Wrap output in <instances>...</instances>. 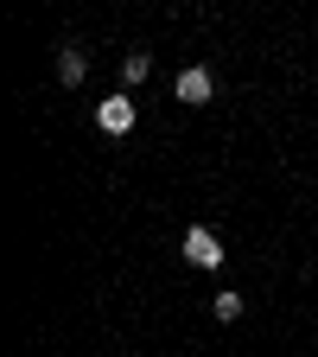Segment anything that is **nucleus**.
Segmentation results:
<instances>
[{"label":"nucleus","mask_w":318,"mask_h":357,"mask_svg":"<svg viewBox=\"0 0 318 357\" xmlns=\"http://www.w3.org/2000/svg\"><path fill=\"white\" fill-rule=\"evenodd\" d=\"M185 261H191V268H216V261H223V243L204 230V223H191V230H185Z\"/></svg>","instance_id":"nucleus-1"},{"label":"nucleus","mask_w":318,"mask_h":357,"mask_svg":"<svg viewBox=\"0 0 318 357\" xmlns=\"http://www.w3.org/2000/svg\"><path fill=\"white\" fill-rule=\"evenodd\" d=\"M172 89H178V102H191V109H198V102H210V89H216V83H210V70H204V64H191V70H178V83H172Z\"/></svg>","instance_id":"nucleus-2"},{"label":"nucleus","mask_w":318,"mask_h":357,"mask_svg":"<svg viewBox=\"0 0 318 357\" xmlns=\"http://www.w3.org/2000/svg\"><path fill=\"white\" fill-rule=\"evenodd\" d=\"M96 121H102V134H127V128H134V102H127V96H109V102L96 109Z\"/></svg>","instance_id":"nucleus-3"},{"label":"nucleus","mask_w":318,"mask_h":357,"mask_svg":"<svg viewBox=\"0 0 318 357\" xmlns=\"http://www.w3.org/2000/svg\"><path fill=\"white\" fill-rule=\"evenodd\" d=\"M83 70H89L83 45H64V52H58V77H64V83H83Z\"/></svg>","instance_id":"nucleus-4"},{"label":"nucleus","mask_w":318,"mask_h":357,"mask_svg":"<svg viewBox=\"0 0 318 357\" xmlns=\"http://www.w3.org/2000/svg\"><path fill=\"white\" fill-rule=\"evenodd\" d=\"M210 312H216L223 326H236V319H242V294H216V300H210Z\"/></svg>","instance_id":"nucleus-5"},{"label":"nucleus","mask_w":318,"mask_h":357,"mask_svg":"<svg viewBox=\"0 0 318 357\" xmlns=\"http://www.w3.org/2000/svg\"><path fill=\"white\" fill-rule=\"evenodd\" d=\"M147 70H153L147 52H127V58H121V77H127V83H147Z\"/></svg>","instance_id":"nucleus-6"}]
</instances>
